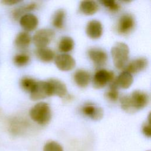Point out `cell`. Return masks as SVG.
I'll return each mask as SVG.
<instances>
[{"label": "cell", "mask_w": 151, "mask_h": 151, "mask_svg": "<svg viewBox=\"0 0 151 151\" xmlns=\"http://www.w3.org/2000/svg\"><path fill=\"white\" fill-rule=\"evenodd\" d=\"M122 109L127 113H134L146 107L149 101V95L145 91L135 90L130 95L123 96L120 99Z\"/></svg>", "instance_id": "obj_1"}, {"label": "cell", "mask_w": 151, "mask_h": 151, "mask_svg": "<svg viewBox=\"0 0 151 151\" xmlns=\"http://www.w3.org/2000/svg\"><path fill=\"white\" fill-rule=\"evenodd\" d=\"M29 116L31 119L38 124H47L51 119L50 106L45 102L38 103L30 110Z\"/></svg>", "instance_id": "obj_2"}, {"label": "cell", "mask_w": 151, "mask_h": 151, "mask_svg": "<svg viewBox=\"0 0 151 151\" xmlns=\"http://www.w3.org/2000/svg\"><path fill=\"white\" fill-rule=\"evenodd\" d=\"M111 54L114 66L117 69H122L126 65L129 59V47L124 42H118L112 47Z\"/></svg>", "instance_id": "obj_3"}, {"label": "cell", "mask_w": 151, "mask_h": 151, "mask_svg": "<svg viewBox=\"0 0 151 151\" xmlns=\"http://www.w3.org/2000/svg\"><path fill=\"white\" fill-rule=\"evenodd\" d=\"M54 31L50 28H42L38 30L33 36V42L37 48L46 47L53 40Z\"/></svg>", "instance_id": "obj_4"}, {"label": "cell", "mask_w": 151, "mask_h": 151, "mask_svg": "<svg viewBox=\"0 0 151 151\" xmlns=\"http://www.w3.org/2000/svg\"><path fill=\"white\" fill-rule=\"evenodd\" d=\"M114 74L111 71L100 69L96 72L93 78V87L96 88H101L107 83H110L114 80Z\"/></svg>", "instance_id": "obj_5"}, {"label": "cell", "mask_w": 151, "mask_h": 151, "mask_svg": "<svg viewBox=\"0 0 151 151\" xmlns=\"http://www.w3.org/2000/svg\"><path fill=\"white\" fill-rule=\"evenodd\" d=\"M51 96L50 84L48 81H37L34 88L30 92V98L32 100H38Z\"/></svg>", "instance_id": "obj_6"}, {"label": "cell", "mask_w": 151, "mask_h": 151, "mask_svg": "<svg viewBox=\"0 0 151 151\" xmlns=\"http://www.w3.org/2000/svg\"><path fill=\"white\" fill-rule=\"evenodd\" d=\"M135 21L133 17L129 14H125L120 17L118 21L117 29L121 34H127L133 29Z\"/></svg>", "instance_id": "obj_7"}, {"label": "cell", "mask_w": 151, "mask_h": 151, "mask_svg": "<svg viewBox=\"0 0 151 151\" xmlns=\"http://www.w3.org/2000/svg\"><path fill=\"white\" fill-rule=\"evenodd\" d=\"M55 64L59 70L66 71L71 70L74 68L76 61L70 55L67 54H61L55 57Z\"/></svg>", "instance_id": "obj_8"}, {"label": "cell", "mask_w": 151, "mask_h": 151, "mask_svg": "<svg viewBox=\"0 0 151 151\" xmlns=\"http://www.w3.org/2000/svg\"><path fill=\"white\" fill-rule=\"evenodd\" d=\"M90 59L96 66L104 65L107 60V54L106 51L99 48H91L88 51Z\"/></svg>", "instance_id": "obj_9"}, {"label": "cell", "mask_w": 151, "mask_h": 151, "mask_svg": "<svg viewBox=\"0 0 151 151\" xmlns=\"http://www.w3.org/2000/svg\"><path fill=\"white\" fill-rule=\"evenodd\" d=\"M82 113L87 117L94 120H100L103 116V109L93 104L87 103L84 104L81 109Z\"/></svg>", "instance_id": "obj_10"}, {"label": "cell", "mask_w": 151, "mask_h": 151, "mask_svg": "<svg viewBox=\"0 0 151 151\" xmlns=\"http://www.w3.org/2000/svg\"><path fill=\"white\" fill-rule=\"evenodd\" d=\"M50 84L51 96H57L59 97L63 98L67 96V90L65 84L60 80L51 78L47 81Z\"/></svg>", "instance_id": "obj_11"}, {"label": "cell", "mask_w": 151, "mask_h": 151, "mask_svg": "<svg viewBox=\"0 0 151 151\" xmlns=\"http://www.w3.org/2000/svg\"><path fill=\"white\" fill-rule=\"evenodd\" d=\"M19 24L25 31H32L37 28L38 24V19L34 14H25L19 18Z\"/></svg>", "instance_id": "obj_12"}, {"label": "cell", "mask_w": 151, "mask_h": 151, "mask_svg": "<svg viewBox=\"0 0 151 151\" xmlns=\"http://www.w3.org/2000/svg\"><path fill=\"white\" fill-rule=\"evenodd\" d=\"M86 33L92 39L100 38L103 33V27L101 23L97 20L90 21L86 26Z\"/></svg>", "instance_id": "obj_13"}, {"label": "cell", "mask_w": 151, "mask_h": 151, "mask_svg": "<svg viewBox=\"0 0 151 151\" xmlns=\"http://www.w3.org/2000/svg\"><path fill=\"white\" fill-rule=\"evenodd\" d=\"M147 65V59L145 57H139L129 63L126 67V71L130 74L137 73L145 70Z\"/></svg>", "instance_id": "obj_14"}, {"label": "cell", "mask_w": 151, "mask_h": 151, "mask_svg": "<svg viewBox=\"0 0 151 151\" xmlns=\"http://www.w3.org/2000/svg\"><path fill=\"white\" fill-rule=\"evenodd\" d=\"M74 80L78 87L84 88L90 83V75L84 70H78L74 74Z\"/></svg>", "instance_id": "obj_15"}, {"label": "cell", "mask_w": 151, "mask_h": 151, "mask_svg": "<svg viewBox=\"0 0 151 151\" xmlns=\"http://www.w3.org/2000/svg\"><path fill=\"white\" fill-rule=\"evenodd\" d=\"M99 5L94 1L85 0L80 4V10L84 14L91 15L95 14L99 9Z\"/></svg>", "instance_id": "obj_16"}, {"label": "cell", "mask_w": 151, "mask_h": 151, "mask_svg": "<svg viewBox=\"0 0 151 151\" xmlns=\"http://www.w3.org/2000/svg\"><path fill=\"white\" fill-rule=\"evenodd\" d=\"M116 82L118 87L122 88H129L133 82V77L130 73L124 71L122 72L119 76L116 78Z\"/></svg>", "instance_id": "obj_17"}, {"label": "cell", "mask_w": 151, "mask_h": 151, "mask_svg": "<svg viewBox=\"0 0 151 151\" xmlns=\"http://www.w3.org/2000/svg\"><path fill=\"white\" fill-rule=\"evenodd\" d=\"M37 57L42 62L49 63L55 57L54 52L50 48H37L35 51Z\"/></svg>", "instance_id": "obj_18"}, {"label": "cell", "mask_w": 151, "mask_h": 151, "mask_svg": "<svg viewBox=\"0 0 151 151\" xmlns=\"http://www.w3.org/2000/svg\"><path fill=\"white\" fill-rule=\"evenodd\" d=\"M31 41V35L25 31L21 32L18 33L15 39V46L21 49H24L29 46Z\"/></svg>", "instance_id": "obj_19"}, {"label": "cell", "mask_w": 151, "mask_h": 151, "mask_svg": "<svg viewBox=\"0 0 151 151\" xmlns=\"http://www.w3.org/2000/svg\"><path fill=\"white\" fill-rule=\"evenodd\" d=\"M74 46V42L70 37H63L59 41L58 49L60 51L67 52L71 51Z\"/></svg>", "instance_id": "obj_20"}, {"label": "cell", "mask_w": 151, "mask_h": 151, "mask_svg": "<svg viewBox=\"0 0 151 151\" xmlns=\"http://www.w3.org/2000/svg\"><path fill=\"white\" fill-rule=\"evenodd\" d=\"M37 6V4L35 2H30L27 5L21 6L17 9H15L13 12V17L15 19L21 18L22 15H25L26 12L34 10Z\"/></svg>", "instance_id": "obj_21"}, {"label": "cell", "mask_w": 151, "mask_h": 151, "mask_svg": "<svg viewBox=\"0 0 151 151\" xmlns=\"http://www.w3.org/2000/svg\"><path fill=\"white\" fill-rule=\"evenodd\" d=\"M65 14V11L63 9H59L55 12L52 21L54 27L58 29L63 28L64 26Z\"/></svg>", "instance_id": "obj_22"}, {"label": "cell", "mask_w": 151, "mask_h": 151, "mask_svg": "<svg viewBox=\"0 0 151 151\" xmlns=\"http://www.w3.org/2000/svg\"><path fill=\"white\" fill-rule=\"evenodd\" d=\"M106 97L107 99L111 101H116L119 98L118 86L114 79L112 82L110 83V88L106 93Z\"/></svg>", "instance_id": "obj_23"}, {"label": "cell", "mask_w": 151, "mask_h": 151, "mask_svg": "<svg viewBox=\"0 0 151 151\" xmlns=\"http://www.w3.org/2000/svg\"><path fill=\"white\" fill-rule=\"evenodd\" d=\"M36 83L37 81L34 79L28 77H24L20 81V86L24 91L30 93L34 88Z\"/></svg>", "instance_id": "obj_24"}, {"label": "cell", "mask_w": 151, "mask_h": 151, "mask_svg": "<svg viewBox=\"0 0 151 151\" xmlns=\"http://www.w3.org/2000/svg\"><path fill=\"white\" fill-rule=\"evenodd\" d=\"M30 57L26 53H19L14 57V64L18 67H22L27 65L29 61Z\"/></svg>", "instance_id": "obj_25"}, {"label": "cell", "mask_w": 151, "mask_h": 151, "mask_svg": "<svg viewBox=\"0 0 151 151\" xmlns=\"http://www.w3.org/2000/svg\"><path fill=\"white\" fill-rule=\"evenodd\" d=\"M43 151H64L60 144L55 141H50L46 143L43 147Z\"/></svg>", "instance_id": "obj_26"}, {"label": "cell", "mask_w": 151, "mask_h": 151, "mask_svg": "<svg viewBox=\"0 0 151 151\" xmlns=\"http://www.w3.org/2000/svg\"><path fill=\"white\" fill-rule=\"evenodd\" d=\"M101 4L107 8L110 11L113 12H116L119 10L120 6V5L115 1L113 0H107V1H101Z\"/></svg>", "instance_id": "obj_27"}, {"label": "cell", "mask_w": 151, "mask_h": 151, "mask_svg": "<svg viewBox=\"0 0 151 151\" xmlns=\"http://www.w3.org/2000/svg\"><path fill=\"white\" fill-rule=\"evenodd\" d=\"M142 132L143 134L147 137H150L151 136V127H150V116H149L148 121L147 123L143 124L142 127Z\"/></svg>", "instance_id": "obj_28"}, {"label": "cell", "mask_w": 151, "mask_h": 151, "mask_svg": "<svg viewBox=\"0 0 151 151\" xmlns=\"http://www.w3.org/2000/svg\"><path fill=\"white\" fill-rule=\"evenodd\" d=\"M20 1H17V0H4L2 1V2L5 5H14L15 4H17Z\"/></svg>", "instance_id": "obj_29"}, {"label": "cell", "mask_w": 151, "mask_h": 151, "mask_svg": "<svg viewBox=\"0 0 151 151\" xmlns=\"http://www.w3.org/2000/svg\"><path fill=\"white\" fill-rule=\"evenodd\" d=\"M147 151H150V150H147Z\"/></svg>", "instance_id": "obj_30"}]
</instances>
